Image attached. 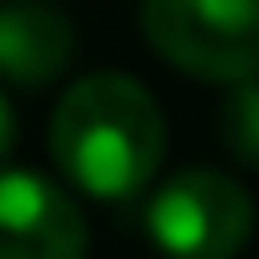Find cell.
Instances as JSON below:
<instances>
[{
    "mask_svg": "<svg viewBox=\"0 0 259 259\" xmlns=\"http://www.w3.org/2000/svg\"><path fill=\"white\" fill-rule=\"evenodd\" d=\"M48 143L79 191L127 201L159 175L164 111L133 74H90L58 101Z\"/></svg>",
    "mask_w": 259,
    "mask_h": 259,
    "instance_id": "1",
    "label": "cell"
},
{
    "mask_svg": "<svg viewBox=\"0 0 259 259\" xmlns=\"http://www.w3.org/2000/svg\"><path fill=\"white\" fill-rule=\"evenodd\" d=\"M143 37L196 79H259V0H143Z\"/></svg>",
    "mask_w": 259,
    "mask_h": 259,
    "instance_id": "2",
    "label": "cell"
},
{
    "mask_svg": "<svg viewBox=\"0 0 259 259\" xmlns=\"http://www.w3.org/2000/svg\"><path fill=\"white\" fill-rule=\"evenodd\" d=\"M254 233V201L233 175L185 169L148 201V238L169 259H238Z\"/></svg>",
    "mask_w": 259,
    "mask_h": 259,
    "instance_id": "3",
    "label": "cell"
},
{
    "mask_svg": "<svg viewBox=\"0 0 259 259\" xmlns=\"http://www.w3.org/2000/svg\"><path fill=\"white\" fill-rule=\"evenodd\" d=\"M90 228L64 185L32 169H0V259H85Z\"/></svg>",
    "mask_w": 259,
    "mask_h": 259,
    "instance_id": "4",
    "label": "cell"
},
{
    "mask_svg": "<svg viewBox=\"0 0 259 259\" xmlns=\"http://www.w3.org/2000/svg\"><path fill=\"white\" fill-rule=\"evenodd\" d=\"M74 64V21L48 0H0V79L48 85Z\"/></svg>",
    "mask_w": 259,
    "mask_h": 259,
    "instance_id": "5",
    "label": "cell"
},
{
    "mask_svg": "<svg viewBox=\"0 0 259 259\" xmlns=\"http://www.w3.org/2000/svg\"><path fill=\"white\" fill-rule=\"evenodd\" d=\"M222 148L238 164L259 169V79H243V85L228 90V101H222Z\"/></svg>",
    "mask_w": 259,
    "mask_h": 259,
    "instance_id": "6",
    "label": "cell"
},
{
    "mask_svg": "<svg viewBox=\"0 0 259 259\" xmlns=\"http://www.w3.org/2000/svg\"><path fill=\"white\" fill-rule=\"evenodd\" d=\"M11 143H16V111H11L6 96H0V159L11 154Z\"/></svg>",
    "mask_w": 259,
    "mask_h": 259,
    "instance_id": "7",
    "label": "cell"
}]
</instances>
